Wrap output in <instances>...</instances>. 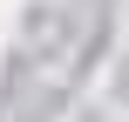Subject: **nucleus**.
Instances as JSON below:
<instances>
[]
</instances>
